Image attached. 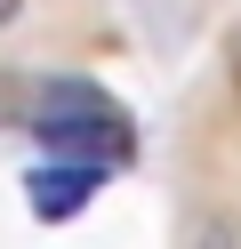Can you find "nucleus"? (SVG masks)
<instances>
[{"label":"nucleus","mask_w":241,"mask_h":249,"mask_svg":"<svg viewBox=\"0 0 241 249\" xmlns=\"http://www.w3.org/2000/svg\"><path fill=\"white\" fill-rule=\"evenodd\" d=\"M32 137H40L56 161H80V169H112V161L137 153L129 113H121L96 81H48L40 113H32Z\"/></svg>","instance_id":"f257e3e1"},{"label":"nucleus","mask_w":241,"mask_h":249,"mask_svg":"<svg viewBox=\"0 0 241 249\" xmlns=\"http://www.w3.org/2000/svg\"><path fill=\"white\" fill-rule=\"evenodd\" d=\"M96 185H105V169H80V161H40L24 177V193H32V209L48 217V225H64V217H80L96 201Z\"/></svg>","instance_id":"f03ea898"},{"label":"nucleus","mask_w":241,"mask_h":249,"mask_svg":"<svg viewBox=\"0 0 241 249\" xmlns=\"http://www.w3.org/2000/svg\"><path fill=\"white\" fill-rule=\"evenodd\" d=\"M16 17H24V0H0V33H8V24H16Z\"/></svg>","instance_id":"7ed1b4c3"},{"label":"nucleus","mask_w":241,"mask_h":249,"mask_svg":"<svg viewBox=\"0 0 241 249\" xmlns=\"http://www.w3.org/2000/svg\"><path fill=\"white\" fill-rule=\"evenodd\" d=\"M201 249H233V241H225V233H209V241H201Z\"/></svg>","instance_id":"20e7f679"}]
</instances>
